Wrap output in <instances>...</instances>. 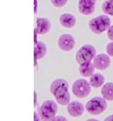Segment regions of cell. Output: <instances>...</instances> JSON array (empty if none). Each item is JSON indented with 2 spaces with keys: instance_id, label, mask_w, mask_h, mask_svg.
Instances as JSON below:
<instances>
[{
  "instance_id": "obj_1",
  "label": "cell",
  "mask_w": 113,
  "mask_h": 121,
  "mask_svg": "<svg viewBox=\"0 0 113 121\" xmlns=\"http://www.w3.org/2000/svg\"><path fill=\"white\" fill-rule=\"evenodd\" d=\"M51 94L55 96L56 102L59 105L67 106L71 102V95L69 92V83L64 78H56L50 85Z\"/></svg>"
},
{
  "instance_id": "obj_2",
  "label": "cell",
  "mask_w": 113,
  "mask_h": 121,
  "mask_svg": "<svg viewBox=\"0 0 113 121\" xmlns=\"http://www.w3.org/2000/svg\"><path fill=\"white\" fill-rule=\"evenodd\" d=\"M57 110V103L54 100L48 99L41 103V105L38 109L37 114L40 121H53V119L56 116Z\"/></svg>"
},
{
  "instance_id": "obj_3",
  "label": "cell",
  "mask_w": 113,
  "mask_h": 121,
  "mask_svg": "<svg viewBox=\"0 0 113 121\" xmlns=\"http://www.w3.org/2000/svg\"><path fill=\"white\" fill-rule=\"evenodd\" d=\"M111 26V20L108 15L102 14L98 15L89 21V27L94 34H101Z\"/></svg>"
},
{
  "instance_id": "obj_4",
  "label": "cell",
  "mask_w": 113,
  "mask_h": 121,
  "mask_svg": "<svg viewBox=\"0 0 113 121\" xmlns=\"http://www.w3.org/2000/svg\"><path fill=\"white\" fill-rule=\"evenodd\" d=\"M96 55V48L92 44L87 43L78 49L75 54V60L79 65H81L87 62H91Z\"/></svg>"
},
{
  "instance_id": "obj_5",
  "label": "cell",
  "mask_w": 113,
  "mask_h": 121,
  "mask_svg": "<svg viewBox=\"0 0 113 121\" xmlns=\"http://www.w3.org/2000/svg\"><path fill=\"white\" fill-rule=\"evenodd\" d=\"M86 111L92 115H97L105 112L107 108L106 100L102 96H94L91 99H89L86 105Z\"/></svg>"
},
{
  "instance_id": "obj_6",
  "label": "cell",
  "mask_w": 113,
  "mask_h": 121,
  "mask_svg": "<svg viewBox=\"0 0 113 121\" xmlns=\"http://www.w3.org/2000/svg\"><path fill=\"white\" fill-rule=\"evenodd\" d=\"M72 91L76 97L85 98L90 94L91 85L89 80H87L85 78H78L73 83Z\"/></svg>"
},
{
  "instance_id": "obj_7",
  "label": "cell",
  "mask_w": 113,
  "mask_h": 121,
  "mask_svg": "<svg viewBox=\"0 0 113 121\" xmlns=\"http://www.w3.org/2000/svg\"><path fill=\"white\" fill-rule=\"evenodd\" d=\"M57 45L61 50L68 52V51H71L73 49V47L75 45V40L73 35H71L69 33H64V34L60 35V37L58 38Z\"/></svg>"
},
{
  "instance_id": "obj_8",
  "label": "cell",
  "mask_w": 113,
  "mask_h": 121,
  "mask_svg": "<svg viewBox=\"0 0 113 121\" xmlns=\"http://www.w3.org/2000/svg\"><path fill=\"white\" fill-rule=\"evenodd\" d=\"M97 0H78V10L83 15H90L95 10Z\"/></svg>"
},
{
  "instance_id": "obj_9",
  "label": "cell",
  "mask_w": 113,
  "mask_h": 121,
  "mask_svg": "<svg viewBox=\"0 0 113 121\" xmlns=\"http://www.w3.org/2000/svg\"><path fill=\"white\" fill-rule=\"evenodd\" d=\"M51 22L45 17H38L36 19V27L35 32L39 35L47 34L51 29Z\"/></svg>"
},
{
  "instance_id": "obj_10",
  "label": "cell",
  "mask_w": 113,
  "mask_h": 121,
  "mask_svg": "<svg viewBox=\"0 0 113 121\" xmlns=\"http://www.w3.org/2000/svg\"><path fill=\"white\" fill-rule=\"evenodd\" d=\"M94 66L96 69L98 70H105L110 66V57L107 54H97L94 58V60H92Z\"/></svg>"
},
{
  "instance_id": "obj_11",
  "label": "cell",
  "mask_w": 113,
  "mask_h": 121,
  "mask_svg": "<svg viewBox=\"0 0 113 121\" xmlns=\"http://www.w3.org/2000/svg\"><path fill=\"white\" fill-rule=\"evenodd\" d=\"M85 110H86V107L84 106V104H82L81 102H79L77 100L71 101L67 105V112L73 117L81 116L84 113Z\"/></svg>"
},
{
  "instance_id": "obj_12",
  "label": "cell",
  "mask_w": 113,
  "mask_h": 121,
  "mask_svg": "<svg viewBox=\"0 0 113 121\" xmlns=\"http://www.w3.org/2000/svg\"><path fill=\"white\" fill-rule=\"evenodd\" d=\"M59 23L66 28H72L76 25V18L72 13H62L59 16Z\"/></svg>"
},
{
  "instance_id": "obj_13",
  "label": "cell",
  "mask_w": 113,
  "mask_h": 121,
  "mask_svg": "<svg viewBox=\"0 0 113 121\" xmlns=\"http://www.w3.org/2000/svg\"><path fill=\"white\" fill-rule=\"evenodd\" d=\"M95 66L93 62H87L79 65V74L84 78H90L95 71Z\"/></svg>"
},
{
  "instance_id": "obj_14",
  "label": "cell",
  "mask_w": 113,
  "mask_h": 121,
  "mask_svg": "<svg viewBox=\"0 0 113 121\" xmlns=\"http://www.w3.org/2000/svg\"><path fill=\"white\" fill-rule=\"evenodd\" d=\"M101 93L106 101H113V82L105 83L101 89Z\"/></svg>"
},
{
  "instance_id": "obj_15",
  "label": "cell",
  "mask_w": 113,
  "mask_h": 121,
  "mask_svg": "<svg viewBox=\"0 0 113 121\" xmlns=\"http://www.w3.org/2000/svg\"><path fill=\"white\" fill-rule=\"evenodd\" d=\"M47 53V46L41 41H36L35 43V56L37 60L42 59Z\"/></svg>"
},
{
  "instance_id": "obj_16",
  "label": "cell",
  "mask_w": 113,
  "mask_h": 121,
  "mask_svg": "<svg viewBox=\"0 0 113 121\" xmlns=\"http://www.w3.org/2000/svg\"><path fill=\"white\" fill-rule=\"evenodd\" d=\"M89 81L91 87L100 88V87H103V85L105 84V77L100 73H94L89 78Z\"/></svg>"
},
{
  "instance_id": "obj_17",
  "label": "cell",
  "mask_w": 113,
  "mask_h": 121,
  "mask_svg": "<svg viewBox=\"0 0 113 121\" xmlns=\"http://www.w3.org/2000/svg\"><path fill=\"white\" fill-rule=\"evenodd\" d=\"M102 10L105 14L113 16V0H105L102 4Z\"/></svg>"
},
{
  "instance_id": "obj_18",
  "label": "cell",
  "mask_w": 113,
  "mask_h": 121,
  "mask_svg": "<svg viewBox=\"0 0 113 121\" xmlns=\"http://www.w3.org/2000/svg\"><path fill=\"white\" fill-rule=\"evenodd\" d=\"M50 1H51L52 5L54 7H56V8L64 7L68 2V0H50Z\"/></svg>"
},
{
  "instance_id": "obj_19",
  "label": "cell",
  "mask_w": 113,
  "mask_h": 121,
  "mask_svg": "<svg viewBox=\"0 0 113 121\" xmlns=\"http://www.w3.org/2000/svg\"><path fill=\"white\" fill-rule=\"evenodd\" d=\"M105 50H106V53L109 57H113V41H111L110 43H108L106 44Z\"/></svg>"
},
{
  "instance_id": "obj_20",
  "label": "cell",
  "mask_w": 113,
  "mask_h": 121,
  "mask_svg": "<svg viewBox=\"0 0 113 121\" xmlns=\"http://www.w3.org/2000/svg\"><path fill=\"white\" fill-rule=\"evenodd\" d=\"M107 37H108L109 40L113 41V25H111L110 27L107 30Z\"/></svg>"
},
{
  "instance_id": "obj_21",
  "label": "cell",
  "mask_w": 113,
  "mask_h": 121,
  "mask_svg": "<svg viewBox=\"0 0 113 121\" xmlns=\"http://www.w3.org/2000/svg\"><path fill=\"white\" fill-rule=\"evenodd\" d=\"M53 121H68V119L65 116H63V115H56L53 119Z\"/></svg>"
},
{
  "instance_id": "obj_22",
  "label": "cell",
  "mask_w": 113,
  "mask_h": 121,
  "mask_svg": "<svg viewBox=\"0 0 113 121\" xmlns=\"http://www.w3.org/2000/svg\"><path fill=\"white\" fill-rule=\"evenodd\" d=\"M104 121H113V115L111 114V115H109V116H107V117H105Z\"/></svg>"
},
{
  "instance_id": "obj_23",
  "label": "cell",
  "mask_w": 113,
  "mask_h": 121,
  "mask_svg": "<svg viewBox=\"0 0 113 121\" xmlns=\"http://www.w3.org/2000/svg\"><path fill=\"white\" fill-rule=\"evenodd\" d=\"M34 4H35V12L37 10V0H34Z\"/></svg>"
},
{
  "instance_id": "obj_24",
  "label": "cell",
  "mask_w": 113,
  "mask_h": 121,
  "mask_svg": "<svg viewBox=\"0 0 113 121\" xmlns=\"http://www.w3.org/2000/svg\"><path fill=\"white\" fill-rule=\"evenodd\" d=\"M87 121H99V120H97V119H94V118H89V119H88Z\"/></svg>"
},
{
  "instance_id": "obj_25",
  "label": "cell",
  "mask_w": 113,
  "mask_h": 121,
  "mask_svg": "<svg viewBox=\"0 0 113 121\" xmlns=\"http://www.w3.org/2000/svg\"><path fill=\"white\" fill-rule=\"evenodd\" d=\"M112 115H113V113H112Z\"/></svg>"
}]
</instances>
